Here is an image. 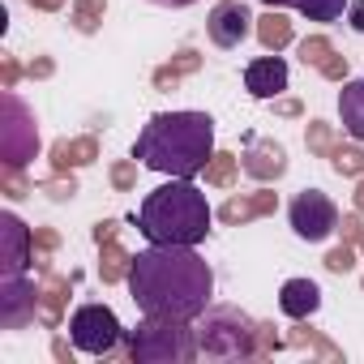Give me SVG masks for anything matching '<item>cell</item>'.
I'll return each instance as SVG.
<instances>
[{"label":"cell","mask_w":364,"mask_h":364,"mask_svg":"<svg viewBox=\"0 0 364 364\" xmlns=\"http://www.w3.org/2000/svg\"><path fill=\"white\" fill-rule=\"evenodd\" d=\"M95 14H103V0H77V26L95 31Z\"/></svg>","instance_id":"16"},{"label":"cell","mask_w":364,"mask_h":364,"mask_svg":"<svg viewBox=\"0 0 364 364\" xmlns=\"http://www.w3.org/2000/svg\"><path fill=\"white\" fill-rule=\"evenodd\" d=\"M219 163L210 167V180H215V185H228V180H232V154H215Z\"/></svg>","instance_id":"17"},{"label":"cell","mask_w":364,"mask_h":364,"mask_svg":"<svg viewBox=\"0 0 364 364\" xmlns=\"http://www.w3.org/2000/svg\"><path fill=\"white\" fill-rule=\"evenodd\" d=\"M338 120H343V129L355 141H364V77L360 82H347L338 90Z\"/></svg>","instance_id":"11"},{"label":"cell","mask_w":364,"mask_h":364,"mask_svg":"<svg viewBox=\"0 0 364 364\" xmlns=\"http://www.w3.org/2000/svg\"><path fill=\"white\" fill-rule=\"evenodd\" d=\"M279 309H283L287 317H309V313H317V309H321L317 283H309V279H287L283 291H279Z\"/></svg>","instance_id":"10"},{"label":"cell","mask_w":364,"mask_h":364,"mask_svg":"<svg viewBox=\"0 0 364 364\" xmlns=\"http://www.w3.org/2000/svg\"><path fill=\"white\" fill-rule=\"evenodd\" d=\"M137 232L150 245H202L210 236V202L185 176L150 189L137 206Z\"/></svg>","instance_id":"3"},{"label":"cell","mask_w":364,"mask_h":364,"mask_svg":"<svg viewBox=\"0 0 364 364\" xmlns=\"http://www.w3.org/2000/svg\"><path fill=\"white\" fill-rule=\"evenodd\" d=\"M334 171H338V176H355V171H364V154L351 150V146L334 150Z\"/></svg>","instance_id":"15"},{"label":"cell","mask_w":364,"mask_h":364,"mask_svg":"<svg viewBox=\"0 0 364 364\" xmlns=\"http://www.w3.org/2000/svg\"><path fill=\"white\" fill-rule=\"evenodd\" d=\"M69 338L77 351L86 355H107L116 343H120V317L107 309V304H82L73 317H69Z\"/></svg>","instance_id":"6"},{"label":"cell","mask_w":364,"mask_h":364,"mask_svg":"<svg viewBox=\"0 0 364 364\" xmlns=\"http://www.w3.org/2000/svg\"><path fill=\"white\" fill-rule=\"evenodd\" d=\"M202 347L193 343L189 321H171V317H146L133 338H129V355L146 360V364H163V360H193Z\"/></svg>","instance_id":"4"},{"label":"cell","mask_w":364,"mask_h":364,"mask_svg":"<svg viewBox=\"0 0 364 364\" xmlns=\"http://www.w3.org/2000/svg\"><path fill=\"white\" fill-rule=\"evenodd\" d=\"M249 9L245 5H219L215 14H210V22H206V31H210V43L215 48H240V39L249 35Z\"/></svg>","instance_id":"9"},{"label":"cell","mask_w":364,"mask_h":364,"mask_svg":"<svg viewBox=\"0 0 364 364\" xmlns=\"http://www.w3.org/2000/svg\"><path fill=\"white\" fill-rule=\"evenodd\" d=\"M198 347L202 355H215V360H240L253 351V326L236 309H210Z\"/></svg>","instance_id":"5"},{"label":"cell","mask_w":364,"mask_h":364,"mask_svg":"<svg viewBox=\"0 0 364 364\" xmlns=\"http://www.w3.org/2000/svg\"><path fill=\"white\" fill-rule=\"evenodd\" d=\"M245 90L253 99H279L287 90V60L283 56H262L245 69Z\"/></svg>","instance_id":"8"},{"label":"cell","mask_w":364,"mask_h":364,"mask_svg":"<svg viewBox=\"0 0 364 364\" xmlns=\"http://www.w3.org/2000/svg\"><path fill=\"white\" fill-rule=\"evenodd\" d=\"M326 52H330V48H326L321 39H313V43H304V48H300V56H304V65H309V60H313V65H321V60H326Z\"/></svg>","instance_id":"18"},{"label":"cell","mask_w":364,"mask_h":364,"mask_svg":"<svg viewBox=\"0 0 364 364\" xmlns=\"http://www.w3.org/2000/svg\"><path fill=\"white\" fill-rule=\"evenodd\" d=\"M283 167H287V159H283V146H257V150L249 154V163H245V171H249V176H257V180L283 176Z\"/></svg>","instance_id":"12"},{"label":"cell","mask_w":364,"mask_h":364,"mask_svg":"<svg viewBox=\"0 0 364 364\" xmlns=\"http://www.w3.org/2000/svg\"><path fill=\"white\" fill-rule=\"evenodd\" d=\"M133 159L150 171L193 180L215 159V120L206 112H159L141 124Z\"/></svg>","instance_id":"2"},{"label":"cell","mask_w":364,"mask_h":364,"mask_svg":"<svg viewBox=\"0 0 364 364\" xmlns=\"http://www.w3.org/2000/svg\"><path fill=\"white\" fill-rule=\"evenodd\" d=\"M129 296L146 317L193 321L210 309L215 274L193 245H150L129 257Z\"/></svg>","instance_id":"1"},{"label":"cell","mask_w":364,"mask_h":364,"mask_svg":"<svg viewBox=\"0 0 364 364\" xmlns=\"http://www.w3.org/2000/svg\"><path fill=\"white\" fill-rule=\"evenodd\" d=\"M262 5H270V9H283V5H291V0H262Z\"/></svg>","instance_id":"23"},{"label":"cell","mask_w":364,"mask_h":364,"mask_svg":"<svg viewBox=\"0 0 364 364\" xmlns=\"http://www.w3.org/2000/svg\"><path fill=\"white\" fill-rule=\"evenodd\" d=\"M360 210H364V185H360Z\"/></svg>","instance_id":"24"},{"label":"cell","mask_w":364,"mask_h":364,"mask_svg":"<svg viewBox=\"0 0 364 364\" xmlns=\"http://www.w3.org/2000/svg\"><path fill=\"white\" fill-rule=\"evenodd\" d=\"M326 266H330L334 274H343V270H351V249H334V253L326 257Z\"/></svg>","instance_id":"19"},{"label":"cell","mask_w":364,"mask_h":364,"mask_svg":"<svg viewBox=\"0 0 364 364\" xmlns=\"http://www.w3.org/2000/svg\"><path fill=\"white\" fill-rule=\"evenodd\" d=\"M150 5H163V9H185V5H193V0H150Z\"/></svg>","instance_id":"21"},{"label":"cell","mask_w":364,"mask_h":364,"mask_svg":"<svg viewBox=\"0 0 364 364\" xmlns=\"http://www.w3.org/2000/svg\"><path fill=\"white\" fill-rule=\"evenodd\" d=\"M287 39H291V26H287V18H279V14L262 18V43H266V48H283Z\"/></svg>","instance_id":"14"},{"label":"cell","mask_w":364,"mask_h":364,"mask_svg":"<svg viewBox=\"0 0 364 364\" xmlns=\"http://www.w3.org/2000/svg\"><path fill=\"white\" fill-rule=\"evenodd\" d=\"M347 22H351V31L364 35V0H351V5H347Z\"/></svg>","instance_id":"20"},{"label":"cell","mask_w":364,"mask_h":364,"mask_svg":"<svg viewBox=\"0 0 364 364\" xmlns=\"http://www.w3.org/2000/svg\"><path fill=\"white\" fill-rule=\"evenodd\" d=\"M291 5L309 22H334V18H343V9L351 5V0H291Z\"/></svg>","instance_id":"13"},{"label":"cell","mask_w":364,"mask_h":364,"mask_svg":"<svg viewBox=\"0 0 364 364\" xmlns=\"http://www.w3.org/2000/svg\"><path fill=\"white\" fill-rule=\"evenodd\" d=\"M31 5H43V9H56V5H60V0H31Z\"/></svg>","instance_id":"22"},{"label":"cell","mask_w":364,"mask_h":364,"mask_svg":"<svg viewBox=\"0 0 364 364\" xmlns=\"http://www.w3.org/2000/svg\"><path fill=\"white\" fill-rule=\"evenodd\" d=\"M287 219H291V232H296L300 240L317 245V240H326V236L338 228V206H334L321 189H304V193H296Z\"/></svg>","instance_id":"7"}]
</instances>
